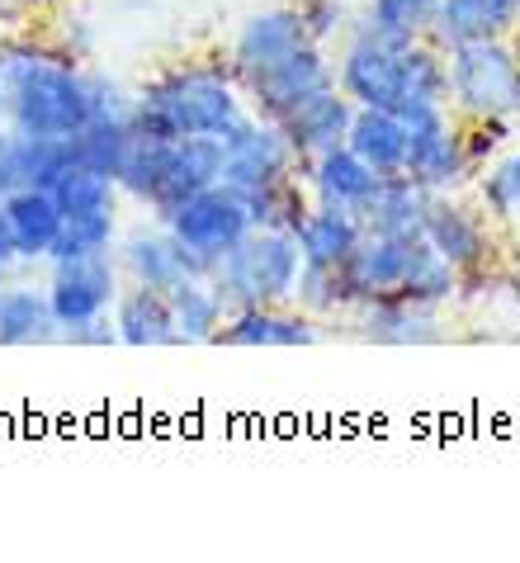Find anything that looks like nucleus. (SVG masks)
<instances>
[{
    "mask_svg": "<svg viewBox=\"0 0 520 563\" xmlns=\"http://www.w3.org/2000/svg\"><path fill=\"white\" fill-rule=\"evenodd\" d=\"M251 119L246 96L232 81V67H203L185 62L162 71L156 81L133 96V129L137 137H232Z\"/></svg>",
    "mask_w": 520,
    "mask_h": 563,
    "instance_id": "1",
    "label": "nucleus"
},
{
    "mask_svg": "<svg viewBox=\"0 0 520 563\" xmlns=\"http://www.w3.org/2000/svg\"><path fill=\"white\" fill-rule=\"evenodd\" d=\"M0 90L14 133L76 137L90 123V76L38 43H10L0 53Z\"/></svg>",
    "mask_w": 520,
    "mask_h": 563,
    "instance_id": "2",
    "label": "nucleus"
},
{
    "mask_svg": "<svg viewBox=\"0 0 520 563\" xmlns=\"http://www.w3.org/2000/svg\"><path fill=\"white\" fill-rule=\"evenodd\" d=\"M218 180H223V137H137L119 170V195L166 218Z\"/></svg>",
    "mask_w": 520,
    "mask_h": 563,
    "instance_id": "3",
    "label": "nucleus"
},
{
    "mask_svg": "<svg viewBox=\"0 0 520 563\" xmlns=\"http://www.w3.org/2000/svg\"><path fill=\"white\" fill-rule=\"evenodd\" d=\"M303 271L294 232L275 228H251L242 242L228 246L213 261L209 285L218 289L228 312L236 308H270V303H294V285Z\"/></svg>",
    "mask_w": 520,
    "mask_h": 563,
    "instance_id": "4",
    "label": "nucleus"
},
{
    "mask_svg": "<svg viewBox=\"0 0 520 563\" xmlns=\"http://www.w3.org/2000/svg\"><path fill=\"white\" fill-rule=\"evenodd\" d=\"M450 109L464 119H520V48L507 38H473L445 48Z\"/></svg>",
    "mask_w": 520,
    "mask_h": 563,
    "instance_id": "5",
    "label": "nucleus"
},
{
    "mask_svg": "<svg viewBox=\"0 0 520 563\" xmlns=\"http://www.w3.org/2000/svg\"><path fill=\"white\" fill-rule=\"evenodd\" d=\"M162 228H166L170 238H176V246H180L185 275H189V279H209L213 261L223 256L228 246L242 242L256 223H251L246 195L218 180V185H209V190L189 195L185 205L170 209V213L162 218Z\"/></svg>",
    "mask_w": 520,
    "mask_h": 563,
    "instance_id": "6",
    "label": "nucleus"
},
{
    "mask_svg": "<svg viewBox=\"0 0 520 563\" xmlns=\"http://www.w3.org/2000/svg\"><path fill=\"white\" fill-rule=\"evenodd\" d=\"M407 129H412V143H407L402 176L417 180L425 195H454L473 176L464 123H454L450 109H425L407 119Z\"/></svg>",
    "mask_w": 520,
    "mask_h": 563,
    "instance_id": "7",
    "label": "nucleus"
},
{
    "mask_svg": "<svg viewBox=\"0 0 520 563\" xmlns=\"http://www.w3.org/2000/svg\"><path fill=\"white\" fill-rule=\"evenodd\" d=\"M336 81V67L327 62L322 53V43H298L294 53H284L275 57L270 67H256V71H246V76H236V90L246 96L251 104V114L256 119H284L298 100H308L312 90H322Z\"/></svg>",
    "mask_w": 520,
    "mask_h": 563,
    "instance_id": "8",
    "label": "nucleus"
},
{
    "mask_svg": "<svg viewBox=\"0 0 520 563\" xmlns=\"http://www.w3.org/2000/svg\"><path fill=\"white\" fill-rule=\"evenodd\" d=\"M123 289L119 261L114 256H86V261H53V279H47V303L62 332L95 318H109Z\"/></svg>",
    "mask_w": 520,
    "mask_h": 563,
    "instance_id": "9",
    "label": "nucleus"
},
{
    "mask_svg": "<svg viewBox=\"0 0 520 563\" xmlns=\"http://www.w3.org/2000/svg\"><path fill=\"white\" fill-rule=\"evenodd\" d=\"M402 53L407 48H392V43L374 38L365 24H351V43H345V53L336 62V86L359 109H392V114H398Z\"/></svg>",
    "mask_w": 520,
    "mask_h": 563,
    "instance_id": "10",
    "label": "nucleus"
},
{
    "mask_svg": "<svg viewBox=\"0 0 520 563\" xmlns=\"http://www.w3.org/2000/svg\"><path fill=\"white\" fill-rule=\"evenodd\" d=\"M284 176H298V156L284 143L279 123L251 114L232 137H223V185L251 195Z\"/></svg>",
    "mask_w": 520,
    "mask_h": 563,
    "instance_id": "11",
    "label": "nucleus"
},
{
    "mask_svg": "<svg viewBox=\"0 0 520 563\" xmlns=\"http://www.w3.org/2000/svg\"><path fill=\"white\" fill-rule=\"evenodd\" d=\"M351 119H355V100L345 96L336 81H331V86H322V90H312L308 100H298L289 114L275 119V123H279L284 143L294 147L298 166H303V162H312L318 152L341 147L345 133H351Z\"/></svg>",
    "mask_w": 520,
    "mask_h": 563,
    "instance_id": "12",
    "label": "nucleus"
},
{
    "mask_svg": "<svg viewBox=\"0 0 520 563\" xmlns=\"http://www.w3.org/2000/svg\"><path fill=\"white\" fill-rule=\"evenodd\" d=\"M421 238H384V232H365L355 242V252L345 256V279L355 289V308L369 299H392L407 285V271H412V252Z\"/></svg>",
    "mask_w": 520,
    "mask_h": 563,
    "instance_id": "13",
    "label": "nucleus"
},
{
    "mask_svg": "<svg viewBox=\"0 0 520 563\" xmlns=\"http://www.w3.org/2000/svg\"><path fill=\"white\" fill-rule=\"evenodd\" d=\"M312 341H318V318L298 303L236 308L218 332V346H312Z\"/></svg>",
    "mask_w": 520,
    "mask_h": 563,
    "instance_id": "14",
    "label": "nucleus"
},
{
    "mask_svg": "<svg viewBox=\"0 0 520 563\" xmlns=\"http://www.w3.org/2000/svg\"><path fill=\"white\" fill-rule=\"evenodd\" d=\"M421 238L431 242L435 252L445 256L464 279L487 261V252H493L483 218L468 213L464 205H454L450 195H431V205H425V232H421Z\"/></svg>",
    "mask_w": 520,
    "mask_h": 563,
    "instance_id": "15",
    "label": "nucleus"
},
{
    "mask_svg": "<svg viewBox=\"0 0 520 563\" xmlns=\"http://www.w3.org/2000/svg\"><path fill=\"white\" fill-rule=\"evenodd\" d=\"M308 180V195L318 199V205H336V209H351L359 213V205L378 190V170L365 162V156H355L351 147H331V152H318L312 162L298 166Z\"/></svg>",
    "mask_w": 520,
    "mask_h": 563,
    "instance_id": "16",
    "label": "nucleus"
},
{
    "mask_svg": "<svg viewBox=\"0 0 520 563\" xmlns=\"http://www.w3.org/2000/svg\"><path fill=\"white\" fill-rule=\"evenodd\" d=\"M520 24V0H440L435 20L425 29V43H435L440 53L454 43L473 38H507Z\"/></svg>",
    "mask_w": 520,
    "mask_h": 563,
    "instance_id": "17",
    "label": "nucleus"
},
{
    "mask_svg": "<svg viewBox=\"0 0 520 563\" xmlns=\"http://www.w3.org/2000/svg\"><path fill=\"white\" fill-rule=\"evenodd\" d=\"M355 327L365 341H374V346H431V341H440L435 308H421L412 299H402V294L359 303Z\"/></svg>",
    "mask_w": 520,
    "mask_h": 563,
    "instance_id": "18",
    "label": "nucleus"
},
{
    "mask_svg": "<svg viewBox=\"0 0 520 563\" xmlns=\"http://www.w3.org/2000/svg\"><path fill=\"white\" fill-rule=\"evenodd\" d=\"M0 213H5V223H10V238H14L20 261H47V252H53V242L62 232V209H57L53 190L14 185V190L0 199Z\"/></svg>",
    "mask_w": 520,
    "mask_h": 563,
    "instance_id": "19",
    "label": "nucleus"
},
{
    "mask_svg": "<svg viewBox=\"0 0 520 563\" xmlns=\"http://www.w3.org/2000/svg\"><path fill=\"white\" fill-rule=\"evenodd\" d=\"M114 332L123 346H180V332H176V318H170V299L162 289H147V285H123L114 308Z\"/></svg>",
    "mask_w": 520,
    "mask_h": 563,
    "instance_id": "20",
    "label": "nucleus"
},
{
    "mask_svg": "<svg viewBox=\"0 0 520 563\" xmlns=\"http://www.w3.org/2000/svg\"><path fill=\"white\" fill-rule=\"evenodd\" d=\"M298 43H308V29H303V20H298V5L251 14V20L242 24V34H236V43H232V81L246 76V71H256V67H270L275 57L294 53Z\"/></svg>",
    "mask_w": 520,
    "mask_h": 563,
    "instance_id": "21",
    "label": "nucleus"
},
{
    "mask_svg": "<svg viewBox=\"0 0 520 563\" xmlns=\"http://www.w3.org/2000/svg\"><path fill=\"white\" fill-rule=\"evenodd\" d=\"M425 205L431 195L407 176H384L378 190L359 205V228L365 232H384V238H421L425 232Z\"/></svg>",
    "mask_w": 520,
    "mask_h": 563,
    "instance_id": "22",
    "label": "nucleus"
},
{
    "mask_svg": "<svg viewBox=\"0 0 520 563\" xmlns=\"http://www.w3.org/2000/svg\"><path fill=\"white\" fill-rule=\"evenodd\" d=\"M114 261H119V275L129 279V285H147V289H162V294H170L180 279H189L185 261H180V246H176V238H170L166 228L119 238Z\"/></svg>",
    "mask_w": 520,
    "mask_h": 563,
    "instance_id": "23",
    "label": "nucleus"
},
{
    "mask_svg": "<svg viewBox=\"0 0 520 563\" xmlns=\"http://www.w3.org/2000/svg\"><path fill=\"white\" fill-rule=\"evenodd\" d=\"M407 143H412V129H407L402 114H392V109H359L355 104L345 147H351L355 156H365L378 176H402Z\"/></svg>",
    "mask_w": 520,
    "mask_h": 563,
    "instance_id": "24",
    "label": "nucleus"
},
{
    "mask_svg": "<svg viewBox=\"0 0 520 563\" xmlns=\"http://www.w3.org/2000/svg\"><path fill=\"white\" fill-rule=\"evenodd\" d=\"M359 238H365V228H359V218H355L351 209L318 205V199H312L308 218H303V223H298V232H294L303 265H345V256L355 252Z\"/></svg>",
    "mask_w": 520,
    "mask_h": 563,
    "instance_id": "25",
    "label": "nucleus"
},
{
    "mask_svg": "<svg viewBox=\"0 0 520 563\" xmlns=\"http://www.w3.org/2000/svg\"><path fill=\"white\" fill-rule=\"evenodd\" d=\"M47 341H62L47 289H0V346H47Z\"/></svg>",
    "mask_w": 520,
    "mask_h": 563,
    "instance_id": "26",
    "label": "nucleus"
},
{
    "mask_svg": "<svg viewBox=\"0 0 520 563\" xmlns=\"http://www.w3.org/2000/svg\"><path fill=\"white\" fill-rule=\"evenodd\" d=\"M166 299H170V318H176L180 346L218 341V332H223V322H228V308H223V299H218V289L209 285V279H180Z\"/></svg>",
    "mask_w": 520,
    "mask_h": 563,
    "instance_id": "27",
    "label": "nucleus"
},
{
    "mask_svg": "<svg viewBox=\"0 0 520 563\" xmlns=\"http://www.w3.org/2000/svg\"><path fill=\"white\" fill-rule=\"evenodd\" d=\"M137 143V129H133V114H119V119H90L81 133L71 137V156L81 166H95L104 170V176L119 180L123 162H129V152Z\"/></svg>",
    "mask_w": 520,
    "mask_h": 563,
    "instance_id": "28",
    "label": "nucleus"
},
{
    "mask_svg": "<svg viewBox=\"0 0 520 563\" xmlns=\"http://www.w3.org/2000/svg\"><path fill=\"white\" fill-rule=\"evenodd\" d=\"M246 209H251V223H256V228L298 232V223H303L308 209H312V195H308L303 170H298V176H284L275 185H261V190H251L246 195Z\"/></svg>",
    "mask_w": 520,
    "mask_h": 563,
    "instance_id": "29",
    "label": "nucleus"
},
{
    "mask_svg": "<svg viewBox=\"0 0 520 563\" xmlns=\"http://www.w3.org/2000/svg\"><path fill=\"white\" fill-rule=\"evenodd\" d=\"M119 246V218L114 209L100 213H67L62 218V232L53 242L47 261H86V256H114Z\"/></svg>",
    "mask_w": 520,
    "mask_h": 563,
    "instance_id": "30",
    "label": "nucleus"
},
{
    "mask_svg": "<svg viewBox=\"0 0 520 563\" xmlns=\"http://www.w3.org/2000/svg\"><path fill=\"white\" fill-rule=\"evenodd\" d=\"M435 5L440 0H369L359 24H365L374 38L392 43V48H412V43L425 38V29H431Z\"/></svg>",
    "mask_w": 520,
    "mask_h": 563,
    "instance_id": "31",
    "label": "nucleus"
},
{
    "mask_svg": "<svg viewBox=\"0 0 520 563\" xmlns=\"http://www.w3.org/2000/svg\"><path fill=\"white\" fill-rule=\"evenodd\" d=\"M460 289H464V275L454 271V265L421 238L417 252H412V271H407L402 299H412V303H421V308H435V312H440Z\"/></svg>",
    "mask_w": 520,
    "mask_h": 563,
    "instance_id": "32",
    "label": "nucleus"
},
{
    "mask_svg": "<svg viewBox=\"0 0 520 563\" xmlns=\"http://www.w3.org/2000/svg\"><path fill=\"white\" fill-rule=\"evenodd\" d=\"M294 303L312 312V318H341V312H355V289L345 279L341 265H303L294 285Z\"/></svg>",
    "mask_w": 520,
    "mask_h": 563,
    "instance_id": "33",
    "label": "nucleus"
},
{
    "mask_svg": "<svg viewBox=\"0 0 520 563\" xmlns=\"http://www.w3.org/2000/svg\"><path fill=\"white\" fill-rule=\"evenodd\" d=\"M76 162L71 156V137H38V133H14V176L20 185H38L53 190L57 176Z\"/></svg>",
    "mask_w": 520,
    "mask_h": 563,
    "instance_id": "34",
    "label": "nucleus"
},
{
    "mask_svg": "<svg viewBox=\"0 0 520 563\" xmlns=\"http://www.w3.org/2000/svg\"><path fill=\"white\" fill-rule=\"evenodd\" d=\"M53 199H57L62 218H67V213H100V209H114L119 205V180L104 176V170H95V166L71 162L57 176Z\"/></svg>",
    "mask_w": 520,
    "mask_h": 563,
    "instance_id": "35",
    "label": "nucleus"
},
{
    "mask_svg": "<svg viewBox=\"0 0 520 563\" xmlns=\"http://www.w3.org/2000/svg\"><path fill=\"white\" fill-rule=\"evenodd\" d=\"M478 195H483L487 218H497V223H511V218H520V152H511L507 162H497L493 170H487L483 185H478Z\"/></svg>",
    "mask_w": 520,
    "mask_h": 563,
    "instance_id": "36",
    "label": "nucleus"
},
{
    "mask_svg": "<svg viewBox=\"0 0 520 563\" xmlns=\"http://www.w3.org/2000/svg\"><path fill=\"white\" fill-rule=\"evenodd\" d=\"M298 20H303L312 43H327L351 29V14H345L341 0H298Z\"/></svg>",
    "mask_w": 520,
    "mask_h": 563,
    "instance_id": "37",
    "label": "nucleus"
},
{
    "mask_svg": "<svg viewBox=\"0 0 520 563\" xmlns=\"http://www.w3.org/2000/svg\"><path fill=\"white\" fill-rule=\"evenodd\" d=\"M67 346H114L119 332H114V318H95V322H81L71 332H62Z\"/></svg>",
    "mask_w": 520,
    "mask_h": 563,
    "instance_id": "38",
    "label": "nucleus"
},
{
    "mask_svg": "<svg viewBox=\"0 0 520 563\" xmlns=\"http://www.w3.org/2000/svg\"><path fill=\"white\" fill-rule=\"evenodd\" d=\"M20 176H14V129H0V199H5Z\"/></svg>",
    "mask_w": 520,
    "mask_h": 563,
    "instance_id": "39",
    "label": "nucleus"
},
{
    "mask_svg": "<svg viewBox=\"0 0 520 563\" xmlns=\"http://www.w3.org/2000/svg\"><path fill=\"white\" fill-rule=\"evenodd\" d=\"M20 261V252H14V238H10V223H5V213H0V275L10 271V265Z\"/></svg>",
    "mask_w": 520,
    "mask_h": 563,
    "instance_id": "40",
    "label": "nucleus"
},
{
    "mask_svg": "<svg viewBox=\"0 0 520 563\" xmlns=\"http://www.w3.org/2000/svg\"><path fill=\"white\" fill-rule=\"evenodd\" d=\"M0 114H5V90H0Z\"/></svg>",
    "mask_w": 520,
    "mask_h": 563,
    "instance_id": "41",
    "label": "nucleus"
},
{
    "mask_svg": "<svg viewBox=\"0 0 520 563\" xmlns=\"http://www.w3.org/2000/svg\"><path fill=\"white\" fill-rule=\"evenodd\" d=\"M0 279H5V275H0Z\"/></svg>",
    "mask_w": 520,
    "mask_h": 563,
    "instance_id": "42",
    "label": "nucleus"
}]
</instances>
